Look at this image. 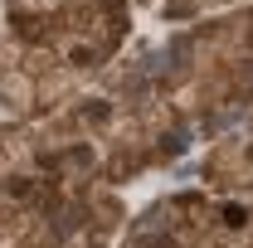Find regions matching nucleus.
<instances>
[{
  "label": "nucleus",
  "instance_id": "obj_1",
  "mask_svg": "<svg viewBox=\"0 0 253 248\" xmlns=\"http://www.w3.org/2000/svg\"><path fill=\"white\" fill-rule=\"evenodd\" d=\"M0 248H63V234L49 209L25 200H0Z\"/></svg>",
  "mask_w": 253,
  "mask_h": 248
}]
</instances>
